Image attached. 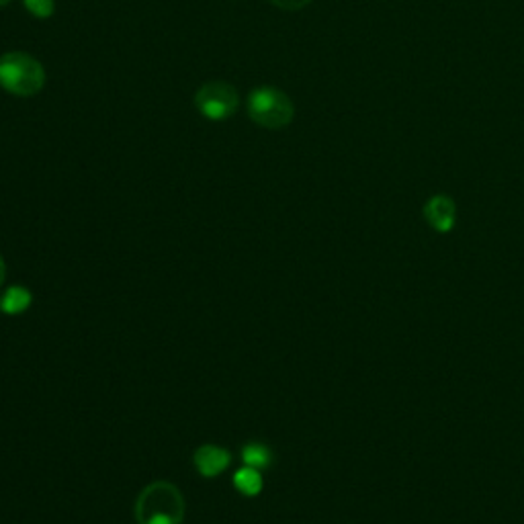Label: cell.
<instances>
[{"mask_svg":"<svg viewBox=\"0 0 524 524\" xmlns=\"http://www.w3.org/2000/svg\"><path fill=\"white\" fill-rule=\"evenodd\" d=\"M46 87V70L33 55L9 52L0 55V88L12 96H35Z\"/></svg>","mask_w":524,"mask_h":524,"instance_id":"2","label":"cell"},{"mask_svg":"<svg viewBox=\"0 0 524 524\" xmlns=\"http://www.w3.org/2000/svg\"><path fill=\"white\" fill-rule=\"evenodd\" d=\"M33 302L31 291L27 287H21V285H12L4 291L3 299H0V310L9 316H17V313H23L25 310H29Z\"/></svg>","mask_w":524,"mask_h":524,"instance_id":"7","label":"cell"},{"mask_svg":"<svg viewBox=\"0 0 524 524\" xmlns=\"http://www.w3.org/2000/svg\"><path fill=\"white\" fill-rule=\"evenodd\" d=\"M244 465L254 467V470H267L272 463V453L267 445L262 443H248L242 449Z\"/></svg>","mask_w":524,"mask_h":524,"instance_id":"9","label":"cell"},{"mask_svg":"<svg viewBox=\"0 0 524 524\" xmlns=\"http://www.w3.org/2000/svg\"><path fill=\"white\" fill-rule=\"evenodd\" d=\"M237 104H240L237 90L223 80L205 82L195 95V107L212 121H226L236 113Z\"/></svg>","mask_w":524,"mask_h":524,"instance_id":"4","label":"cell"},{"mask_svg":"<svg viewBox=\"0 0 524 524\" xmlns=\"http://www.w3.org/2000/svg\"><path fill=\"white\" fill-rule=\"evenodd\" d=\"M12 0H0V9H4V6H9Z\"/></svg>","mask_w":524,"mask_h":524,"instance_id":"13","label":"cell"},{"mask_svg":"<svg viewBox=\"0 0 524 524\" xmlns=\"http://www.w3.org/2000/svg\"><path fill=\"white\" fill-rule=\"evenodd\" d=\"M23 4L35 19H50L55 11L54 0H23Z\"/></svg>","mask_w":524,"mask_h":524,"instance_id":"10","label":"cell"},{"mask_svg":"<svg viewBox=\"0 0 524 524\" xmlns=\"http://www.w3.org/2000/svg\"><path fill=\"white\" fill-rule=\"evenodd\" d=\"M4 279H6V264H4V258L0 256V287H3Z\"/></svg>","mask_w":524,"mask_h":524,"instance_id":"12","label":"cell"},{"mask_svg":"<svg viewBox=\"0 0 524 524\" xmlns=\"http://www.w3.org/2000/svg\"><path fill=\"white\" fill-rule=\"evenodd\" d=\"M424 218L432 228L437 229V232L440 234L451 232L457 220L455 201L446 197V195H435V197L424 205Z\"/></svg>","mask_w":524,"mask_h":524,"instance_id":"5","label":"cell"},{"mask_svg":"<svg viewBox=\"0 0 524 524\" xmlns=\"http://www.w3.org/2000/svg\"><path fill=\"white\" fill-rule=\"evenodd\" d=\"M193 463L204 478H218L232 463V455L218 445H204L195 451Z\"/></svg>","mask_w":524,"mask_h":524,"instance_id":"6","label":"cell"},{"mask_svg":"<svg viewBox=\"0 0 524 524\" xmlns=\"http://www.w3.org/2000/svg\"><path fill=\"white\" fill-rule=\"evenodd\" d=\"M185 498L171 481H154L139 492L136 500L137 524H183Z\"/></svg>","mask_w":524,"mask_h":524,"instance_id":"1","label":"cell"},{"mask_svg":"<svg viewBox=\"0 0 524 524\" xmlns=\"http://www.w3.org/2000/svg\"><path fill=\"white\" fill-rule=\"evenodd\" d=\"M234 487L240 494L248 495V498H254L262 492V473L261 470H254V467L244 465L242 470L234 473Z\"/></svg>","mask_w":524,"mask_h":524,"instance_id":"8","label":"cell"},{"mask_svg":"<svg viewBox=\"0 0 524 524\" xmlns=\"http://www.w3.org/2000/svg\"><path fill=\"white\" fill-rule=\"evenodd\" d=\"M270 3L283 11H302L312 0H270Z\"/></svg>","mask_w":524,"mask_h":524,"instance_id":"11","label":"cell"},{"mask_svg":"<svg viewBox=\"0 0 524 524\" xmlns=\"http://www.w3.org/2000/svg\"><path fill=\"white\" fill-rule=\"evenodd\" d=\"M248 115L264 129H283L295 117V107L283 90L261 87L248 95Z\"/></svg>","mask_w":524,"mask_h":524,"instance_id":"3","label":"cell"}]
</instances>
